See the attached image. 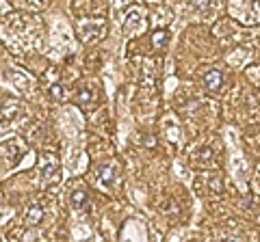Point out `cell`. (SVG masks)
I'll return each instance as SVG.
<instances>
[{
    "mask_svg": "<svg viewBox=\"0 0 260 242\" xmlns=\"http://www.w3.org/2000/svg\"><path fill=\"white\" fill-rule=\"evenodd\" d=\"M76 33L83 44H95L104 39V35L109 33V22L104 15H95V18H80L76 20Z\"/></svg>",
    "mask_w": 260,
    "mask_h": 242,
    "instance_id": "cell-1",
    "label": "cell"
},
{
    "mask_svg": "<svg viewBox=\"0 0 260 242\" xmlns=\"http://www.w3.org/2000/svg\"><path fill=\"white\" fill-rule=\"evenodd\" d=\"M230 13L234 20L245 26H256L260 18L258 0H230Z\"/></svg>",
    "mask_w": 260,
    "mask_h": 242,
    "instance_id": "cell-2",
    "label": "cell"
},
{
    "mask_svg": "<svg viewBox=\"0 0 260 242\" xmlns=\"http://www.w3.org/2000/svg\"><path fill=\"white\" fill-rule=\"evenodd\" d=\"M59 180H61V165L56 156L52 154L42 156V163H39V184L48 188V186H54Z\"/></svg>",
    "mask_w": 260,
    "mask_h": 242,
    "instance_id": "cell-3",
    "label": "cell"
},
{
    "mask_svg": "<svg viewBox=\"0 0 260 242\" xmlns=\"http://www.w3.org/2000/svg\"><path fill=\"white\" fill-rule=\"evenodd\" d=\"M115 180H117V167H115V163H100L95 167L93 182H95V186L100 190L109 192L113 188V184H115Z\"/></svg>",
    "mask_w": 260,
    "mask_h": 242,
    "instance_id": "cell-4",
    "label": "cell"
},
{
    "mask_svg": "<svg viewBox=\"0 0 260 242\" xmlns=\"http://www.w3.org/2000/svg\"><path fill=\"white\" fill-rule=\"evenodd\" d=\"M195 190L198 195H219L223 190V182L217 173H200L195 180Z\"/></svg>",
    "mask_w": 260,
    "mask_h": 242,
    "instance_id": "cell-5",
    "label": "cell"
},
{
    "mask_svg": "<svg viewBox=\"0 0 260 242\" xmlns=\"http://www.w3.org/2000/svg\"><path fill=\"white\" fill-rule=\"evenodd\" d=\"M104 7H107L104 0H72V9L76 13V20L95 18V13L104 15Z\"/></svg>",
    "mask_w": 260,
    "mask_h": 242,
    "instance_id": "cell-6",
    "label": "cell"
},
{
    "mask_svg": "<svg viewBox=\"0 0 260 242\" xmlns=\"http://www.w3.org/2000/svg\"><path fill=\"white\" fill-rule=\"evenodd\" d=\"M145 18H143V11L139 7H133V9H128L126 15H124V33L130 37V35H139L141 30L145 28Z\"/></svg>",
    "mask_w": 260,
    "mask_h": 242,
    "instance_id": "cell-7",
    "label": "cell"
},
{
    "mask_svg": "<svg viewBox=\"0 0 260 242\" xmlns=\"http://www.w3.org/2000/svg\"><path fill=\"white\" fill-rule=\"evenodd\" d=\"M76 104L83 110H89V108H93L95 104H98V89L95 85H85V87H80L78 91H76Z\"/></svg>",
    "mask_w": 260,
    "mask_h": 242,
    "instance_id": "cell-8",
    "label": "cell"
},
{
    "mask_svg": "<svg viewBox=\"0 0 260 242\" xmlns=\"http://www.w3.org/2000/svg\"><path fill=\"white\" fill-rule=\"evenodd\" d=\"M0 149L7 154V163H9V167H15L20 163V158L24 154V147H22V143L18 139H9V141H5V143H0Z\"/></svg>",
    "mask_w": 260,
    "mask_h": 242,
    "instance_id": "cell-9",
    "label": "cell"
},
{
    "mask_svg": "<svg viewBox=\"0 0 260 242\" xmlns=\"http://www.w3.org/2000/svg\"><path fill=\"white\" fill-rule=\"evenodd\" d=\"M193 163L202 167V169H213L217 165V158H215V149L210 145H202V147L195 151L193 156Z\"/></svg>",
    "mask_w": 260,
    "mask_h": 242,
    "instance_id": "cell-10",
    "label": "cell"
},
{
    "mask_svg": "<svg viewBox=\"0 0 260 242\" xmlns=\"http://www.w3.org/2000/svg\"><path fill=\"white\" fill-rule=\"evenodd\" d=\"M22 115V106L18 102H0V121L3 124H11Z\"/></svg>",
    "mask_w": 260,
    "mask_h": 242,
    "instance_id": "cell-11",
    "label": "cell"
},
{
    "mask_svg": "<svg viewBox=\"0 0 260 242\" xmlns=\"http://www.w3.org/2000/svg\"><path fill=\"white\" fill-rule=\"evenodd\" d=\"M70 204L74 210H85L89 204V197H87V190L83 186H74L70 190Z\"/></svg>",
    "mask_w": 260,
    "mask_h": 242,
    "instance_id": "cell-12",
    "label": "cell"
},
{
    "mask_svg": "<svg viewBox=\"0 0 260 242\" xmlns=\"http://www.w3.org/2000/svg\"><path fill=\"white\" fill-rule=\"evenodd\" d=\"M202 80H204V87L208 89V91H219L221 85H223V74L219 69H210V71H206Z\"/></svg>",
    "mask_w": 260,
    "mask_h": 242,
    "instance_id": "cell-13",
    "label": "cell"
},
{
    "mask_svg": "<svg viewBox=\"0 0 260 242\" xmlns=\"http://www.w3.org/2000/svg\"><path fill=\"white\" fill-rule=\"evenodd\" d=\"M42 221H44V210L42 208L39 206L26 208V212H24V225H28V227H37Z\"/></svg>",
    "mask_w": 260,
    "mask_h": 242,
    "instance_id": "cell-14",
    "label": "cell"
},
{
    "mask_svg": "<svg viewBox=\"0 0 260 242\" xmlns=\"http://www.w3.org/2000/svg\"><path fill=\"white\" fill-rule=\"evenodd\" d=\"M9 3L24 11H39V9H44L50 0H9Z\"/></svg>",
    "mask_w": 260,
    "mask_h": 242,
    "instance_id": "cell-15",
    "label": "cell"
},
{
    "mask_svg": "<svg viewBox=\"0 0 260 242\" xmlns=\"http://www.w3.org/2000/svg\"><path fill=\"white\" fill-rule=\"evenodd\" d=\"M162 130H165L167 139L172 141V143H180V128H178L174 117H167L165 121H162Z\"/></svg>",
    "mask_w": 260,
    "mask_h": 242,
    "instance_id": "cell-16",
    "label": "cell"
},
{
    "mask_svg": "<svg viewBox=\"0 0 260 242\" xmlns=\"http://www.w3.org/2000/svg\"><path fill=\"white\" fill-rule=\"evenodd\" d=\"M9 78L13 80V85H15V89H18L20 93L30 91V80H28L26 76H20L18 71H9Z\"/></svg>",
    "mask_w": 260,
    "mask_h": 242,
    "instance_id": "cell-17",
    "label": "cell"
},
{
    "mask_svg": "<svg viewBox=\"0 0 260 242\" xmlns=\"http://www.w3.org/2000/svg\"><path fill=\"white\" fill-rule=\"evenodd\" d=\"M169 42V33L165 28H158V30H154V35H152V46L156 48V50H160V48H165Z\"/></svg>",
    "mask_w": 260,
    "mask_h": 242,
    "instance_id": "cell-18",
    "label": "cell"
},
{
    "mask_svg": "<svg viewBox=\"0 0 260 242\" xmlns=\"http://www.w3.org/2000/svg\"><path fill=\"white\" fill-rule=\"evenodd\" d=\"M189 3L198 13H206L213 7V0H189Z\"/></svg>",
    "mask_w": 260,
    "mask_h": 242,
    "instance_id": "cell-19",
    "label": "cell"
},
{
    "mask_svg": "<svg viewBox=\"0 0 260 242\" xmlns=\"http://www.w3.org/2000/svg\"><path fill=\"white\" fill-rule=\"evenodd\" d=\"M50 93H52L54 100H63V98H65V89H63L61 85H52V87H50Z\"/></svg>",
    "mask_w": 260,
    "mask_h": 242,
    "instance_id": "cell-20",
    "label": "cell"
}]
</instances>
